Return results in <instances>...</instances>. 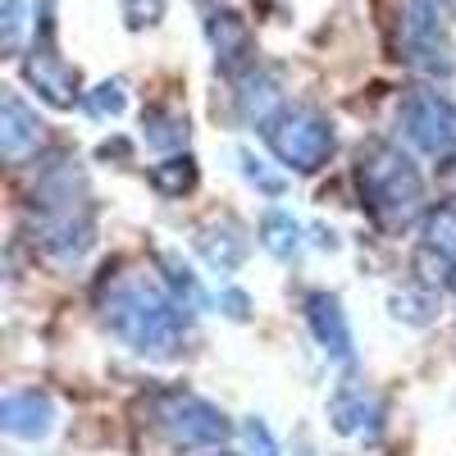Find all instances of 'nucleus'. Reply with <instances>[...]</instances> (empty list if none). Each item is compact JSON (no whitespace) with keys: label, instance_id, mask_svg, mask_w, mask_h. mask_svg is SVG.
Returning <instances> with one entry per match:
<instances>
[{"label":"nucleus","instance_id":"nucleus-9","mask_svg":"<svg viewBox=\"0 0 456 456\" xmlns=\"http://www.w3.org/2000/svg\"><path fill=\"white\" fill-rule=\"evenodd\" d=\"M42 142H46V124L37 119V110H28L14 92H5V101H0V151H5V160L19 165Z\"/></svg>","mask_w":456,"mask_h":456},{"label":"nucleus","instance_id":"nucleus-11","mask_svg":"<svg viewBox=\"0 0 456 456\" xmlns=\"http://www.w3.org/2000/svg\"><path fill=\"white\" fill-rule=\"evenodd\" d=\"M306 320L320 338V347L338 361H352V329H347V315H342L338 297L333 292H311L306 297Z\"/></svg>","mask_w":456,"mask_h":456},{"label":"nucleus","instance_id":"nucleus-17","mask_svg":"<svg viewBox=\"0 0 456 456\" xmlns=\"http://www.w3.org/2000/svg\"><path fill=\"white\" fill-rule=\"evenodd\" d=\"M151 187L160 197H183L197 187V160L192 156H169L160 165H151Z\"/></svg>","mask_w":456,"mask_h":456},{"label":"nucleus","instance_id":"nucleus-6","mask_svg":"<svg viewBox=\"0 0 456 456\" xmlns=\"http://www.w3.org/2000/svg\"><path fill=\"white\" fill-rule=\"evenodd\" d=\"M92 238H96V219H92V206L87 201L55 206V210H46L42 224H37V247H42L51 260H60V265L83 260L87 247H92Z\"/></svg>","mask_w":456,"mask_h":456},{"label":"nucleus","instance_id":"nucleus-8","mask_svg":"<svg viewBox=\"0 0 456 456\" xmlns=\"http://www.w3.org/2000/svg\"><path fill=\"white\" fill-rule=\"evenodd\" d=\"M329 420L342 438L379 443V434H384V402H379L365 384H342L329 402Z\"/></svg>","mask_w":456,"mask_h":456},{"label":"nucleus","instance_id":"nucleus-25","mask_svg":"<svg viewBox=\"0 0 456 456\" xmlns=\"http://www.w3.org/2000/svg\"><path fill=\"white\" fill-rule=\"evenodd\" d=\"M219 306H224V315H233V320H247V311H251V301H247V292H238V288H228V292H219Z\"/></svg>","mask_w":456,"mask_h":456},{"label":"nucleus","instance_id":"nucleus-16","mask_svg":"<svg viewBox=\"0 0 456 456\" xmlns=\"http://www.w3.org/2000/svg\"><path fill=\"white\" fill-rule=\"evenodd\" d=\"M260 247L270 256H279V260H292L297 247H301V224L288 210H270L260 219Z\"/></svg>","mask_w":456,"mask_h":456},{"label":"nucleus","instance_id":"nucleus-29","mask_svg":"<svg viewBox=\"0 0 456 456\" xmlns=\"http://www.w3.org/2000/svg\"><path fill=\"white\" fill-rule=\"evenodd\" d=\"M219 456H228V452H219Z\"/></svg>","mask_w":456,"mask_h":456},{"label":"nucleus","instance_id":"nucleus-22","mask_svg":"<svg viewBox=\"0 0 456 456\" xmlns=\"http://www.w3.org/2000/svg\"><path fill=\"white\" fill-rule=\"evenodd\" d=\"M238 160H242V174H247V178L260 187L265 197H279V192H283V174H270V169H265V160H256L251 151H242Z\"/></svg>","mask_w":456,"mask_h":456},{"label":"nucleus","instance_id":"nucleus-15","mask_svg":"<svg viewBox=\"0 0 456 456\" xmlns=\"http://www.w3.org/2000/svg\"><path fill=\"white\" fill-rule=\"evenodd\" d=\"M425 256H438L456 270V201H438L425 215Z\"/></svg>","mask_w":456,"mask_h":456},{"label":"nucleus","instance_id":"nucleus-7","mask_svg":"<svg viewBox=\"0 0 456 456\" xmlns=\"http://www.w3.org/2000/svg\"><path fill=\"white\" fill-rule=\"evenodd\" d=\"M23 73H28V83L37 87V96H42V101H51L60 110H69L73 101H78V69L55 55L51 32H37V46L28 51Z\"/></svg>","mask_w":456,"mask_h":456},{"label":"nucleus","instance_id":"nucleus-4","mask_svg":"<svg viewBox=\"0 0 456 456\" xmlns=\"http://www.w3.org/2000/svg\"><path fill=\"white\" fill-rule=\"evenodd\" d=\"M260 133H265L274 156L288 169H301V174L329 165V156H333V128L315 110H279Z\"/></svg>","mask_w":456,"mask_h":456},{"label":"nucleus","instance_id":"nucleus-26","mask_svg":"<svg viewBox=\"0 0 456 456\" xmlns=\"http://www.w3.org/2000/svg\"><path fill=\"white\" fill-rule=\"evenodd\" d=\"M101 156H105V160H110V156H119V160H124V156H128V142H105V146H101Z\"/></svg>","mask_w":456,"mask_h":456},{"label":"nucleus","instance_id":"nucleus-23","mask_svg":"<svg viewBox=\"0 0 456 456\" xmlns=\"http://www.w3.org/2000/svg\"><path fill=\"white\" fill-rule=\"evenodd\" d=\"M124 14H128V23H133V28L156 23V19L165 14V0H124Z\"/></svg>","mask_w":456,"mask_h":456},{"label":"nucleus","instance_id":"nucleus-12","mask_svg":"<svg viewBox=\"0 0 456 456\" xmlns=\"http://www.w3.org/2000/svg\"><path fill=\"white\" fill-rule=\"evenodd\" d=\"M206 37H210V46H215L224 73H238L242 64H251V28L233 10H215L206 19Z\"/></svg>","mask_w":456,"mask_h":456},{"label":"nucleus","instance_id":"nucleus-24","mask_svg":"<svg viewBox=\"0 0 456 456\" xmlns=\"http://www.w3.org/2000/svg\"><path fill=\"white\" fill-rule=\"evenodd\" d=\"M242 434H247V443H251V456H279V447H274L270 429H265L260 420H247V425H242Z\"/></svg>","mask_w":456,"mask_h":456},{"label":"nucleus","instance_id":"nucleus-18","mask_svg":"<svg viewBox=\"0 0 456 456\" xmlns=\"http://www.w3.org/2000/svg\"><path fill=\"white\" fill-rule=\"evenodd\" d=\"M142 128H146V142L160 146V151H174L187 142V114L178 110H146L142 114Z\"/></svg>","mask_w":456,"mask_h":456},{"label":"nucleus","instance_id":"nucleus-30","mask_svg":"<svg viewBox=\"0 0 456 456\" xmlns=\"http://www.w3.org/2000/svg\"><path fill=\"white\" fill-rule=\"evenodd\" d=\"M201 5H206V0H201Z\"/></svg>","mask_w":456,"mask_h":456},{"label":"nucleus","instance_id":"nucleus-20","mask_svg":"<svg viewBox=\"0 0 456 456\" xmlns=\"http://www.w3.org/2000/svg\"><path fill=\"white\" fill-rule=\"evenodd\" d=\"M83 110L96 114V119H114V114H124V83H101L83 96Z\"/></svg>","mask_w":456,"mask_h":456},{"label":"nucleus","instance_id":"nucleus-3","mask_svg":"<svg viewBox=\"0 0 456 456\" xmlns=\"http://www.w3.org/2000/svg\"><path fill=\"white\" fill-rule=\"evenodd\" d=\"M151 425H156L174 447H219L233 425L224 420V411H215L206 397L187 388H165L151 397Z\"/></svg>","mask_w":456,"mask_h":456},{"label":"nucleus","instance_id":"nucleus-14","mask_svg":"<svg viewBox=\"0 0 456 456\" xmlns=\"http://www.w3.org/2000/svg\"><path fill=\"white\" fill-rule=\"evenodd\" d=\"M197 251L215 265V270H238L242 265V256H247V238L238 233V228H219V224H210V228H201L197 233Z\"/></svg>","mask_w":456,"mask_h":456},{"label":"nucleus","instance_id":"nucleus-28","mask_svg":"<svg viewBox=\"0 0 456 456\" xmlns=\"http://www.w3.org/2000/svg\"><path fill=\"white\" fill-rule=\"evenodd\" d=\"M447 5H452V10H456V0H447Z\"/></svg>","mask_w":456,"mask_h":456},{"label":"nucleus","instance_id":"nucleus-1","mask_svg":"<svg viewBox=\"0 0 456 456\" xmlns=\"http://www.w3.org/2000/svg\"><path fill=\"white\" fill-rule=\"evenodd\" d=\"M101 311L110 333L124 338L142 356L165 361L183 347V306L174 301V292H165L151 279L119 274L110 283V292H101Z\"/></svg>","mask_w":456,"mask_h":456},{"label":"nucleus","instance_id":"nucleus-2","mask_svg":"<svg viewBox=\"0 0 456 456\" xmlns=\"http://www.w3.org/2000/svg\"><path fill=\"white\" fill-rule=\"evenodd\" d=\"M356 187L361 201L379 224H411L425 206V174L415 169V160L393 142H370L356 156Z\"/></svg>","mask_w":456,"mask_h":456},{"label":"nucleus","instance_id":"nucleus-21","mask_svg":"<svg viewBox=\"0 0 456 456\" xmlns=\"http://www.w3.org/2000/svg\"><path fill=\"white\" fill-rule=\"evenodd\" d=\"M5 37H0V46H5V55H19L23 46V32H28V19H23V0H5Z\"/></svg>","mask_w":456,"mask_h":456},{"label":"nucleus","instance_id":"nucleus-10","mask_svg":"<svg viewBox=\"0 0 456 456\" xmlns=\"http://www.w3.org/2000/svg\"><path fill=\"white\" fill-rule=\"evenodd\" d=\"M0 425H5V434H14V438H46L51 425H55V406H51L46 393L19 388V393H10L5 402H0Z\"/></svg>","mask_w":456,"mask_h":456},{"label":"nucleus","instance_id":"nucleus-27","mask_svg":"<svg viewBox=\"0 0 456 456\" xmlns=\"http://www.w3.org/2000/svg\"><path fill=\"white\" fill-rule=\"evenodd\" d=\"M447 283H452V292H456V270H452V274H447Z\"/></svg>","mask_w":456,"mask_h":456},{"label":"nucleus","instance_id":"nucleus-13","mask_svg":"<svg viewBox=\"0 0 456 456\" xmlns=\"http://www.w3.org/2000/svg\"><path fill=\"white\" fill-rule=\"evenodd\" d=\"M238 110H242V119L247 124H270L274 114L283 110V92H279V83L270 78V73H247L242 78V87H238Z\"/></svg>","mask_w":456,"mask_h":456},{"label":"nucleus","instance_id":"nucleus-19","mask_svg":"<svg viewBox=\"0 0 456 456\" xmlns=\"http://www.w3.org/2000/svg\"><path fill=\"white\" fill-rule=\"evenodd\" d=\"M160 265H165V283H169V292H174V301H178L183 311H192V306H206V292H201L197 274L187 270V265H178L174 256H165Z\"/></svg>","mask_w":456,"mask_h":456},{"label":"nucleus","instance_id":"nucleus-5","mask_svg":"<svg viewBox=\"0 0 456 456\" xmlns=\"http://www.w3.org/2000/svg\"><path fill=\"white\" fill-rule=\"evenodd\" d=\"M402 128L420 151L447 156L456 151V105L438 92H411L402 101Z\"/></svg>","mask_w":456,"mask_h":456}]
</instances>
